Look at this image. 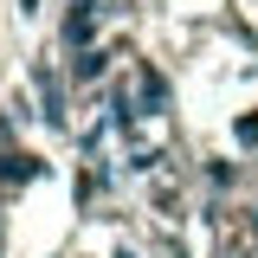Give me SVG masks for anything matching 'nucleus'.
<instances>
[{"label":"nucleus","instance_id":"nucleus-1","mask_svg":"<svg viewBox=\"0 0 258 258\" xmlns=\"http://www.w3.org/2000/svg\"><path fill=\"white\" fill-rule=\"evenodd\" d=\"M0 174H7V181H26V174H32V155H13L7 168H0Z\"/></svg>","mask_w":258,"mask_h":258}]
</instances>
